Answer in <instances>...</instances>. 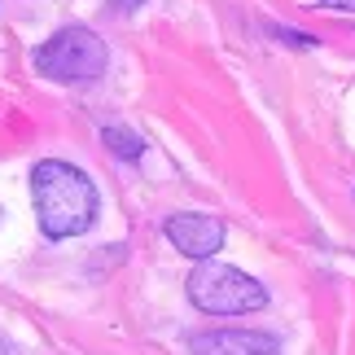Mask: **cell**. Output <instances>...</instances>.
Segmentation results:
<instances>
[{
  "label": "cell",
  "instance_id": "obj_1",
  "mask_svg": "<svg viewBox=\"0 0 355 355\" xmlns=\"http://www.w3.org/2000/svg\"><path fill=\"white\" fill-rule=\"evenodd\" d=\"M31 202H35V220L44 228V237H53V241L88 233L92 220H97V184L66 158L35 162Z\"/></svg>",
  "mask_w": 355,
  "mask_h": 355
},
{
  "label": "cell",
  "instance_id": "obj_2",
  "mask_svg": "<svg viewBox=\"0 0 355 355\" xmlns=\"http://www.w3.org/2000/svg\"><path fill=\"white\" fill-rule=\"evenodd\" d=\"M105 62H110L105 40L92 26H62L31 53V66L53 84H92L105 75Z\"/></svg>",
  "mask_w": 355,
  "mask_h": 355
},
{
  "label": "cell",
  "instance_id": "obj_3",
  "mask_svg": "<svg viewBox=\"0 0 355 355\" xmlns=\"http://www.w3.org/2000/svg\"><path fill=\"white\" fill-rule=\"evenodd\" d=\"M189 303L207 316H250L268 307V290L250 272L228 268V263H202L189 272Z\"/></svg>",
  "mask_w": 355,
  "mask_h": 355
},
{
  "label": "cell",
  "instance_id": "obj_4",
  "mask_svg": "<svg viewBox=\"0 0 355 355\" xmlns=\"http://www.w3.org/2000/svg\"><path fill=\"white\" fill-rule=\"evenodd\" d=\"M224 237H228L224 220L207 211H180L167 220V241L184 259H198V263H207V259H215V250H224Z\"/></svg>",
  "mask_w": 355,
  "mask_h": 355
},
{
  "label": "cell",
  "instance_id": "obj_5",
  "mask_svg": "<svg viewBox=\"0 0 355 355\" xmlns=\"http://www.w3.org/2000/svg\"><path fill=\"white\" fill-rule=\"evenodd\" d=\"M193 355H281V343L272 334H259V329H211V334H198Z\"/></svg>",
  "mask_w": 355,
  "mask_h": 355
},
{
  "label": "cell",
  "instance_id": "obj_6",
  "mask_svg": "<svg viewBox=\"0 0 355 355\" xmlns=\"http://www.w3.org/2000/svg\"><path fill=\"white\" fill-rule=\"evenodd\" d=\"M101 141L110 145V154H119V158H128V162H136L145 154V141L136 132H128V128H105L101 132Z\"/></svg>",
  "mask_w": 355,
  "mask_h": 355
},
{
  "label": "cell",
  "instance_id": "obj_7",
  "mask_svg": "<svg viewBox=\"0 0 355 355\" xmlns=\"http://www.w3.org/2000/svg\"><path fill=\"white\" fill-rule=\"evenodd\" d=\"M272 35H281V44H294V49H316V35H303V31H285V26H268Z\"/></svg>",
  "mask_w": 355,
  "mask_h": 355
},
{
  "label": "cell",
  "instance_id": "obj_8",
  "mask_svg": "<svg viewBox=\"0 0 355 355\" xmlns=\"http://www.w3.org/2000/svg\"><path fill=\"white\" fill-rule=\"evenodd\" d=\"M320 9H334V13H355V0H320Z\"/></svg>",
  "mask_w": 355,
  "mask_h": 355
},
{
  "label": "cell",
  "instance_id": "obj_9",
  "mask_svg": "<svg viewBox=\"0 0 355 355\" xmlns=\"http://www.w3.org/2000/svg\"><path fill=\"white\" fill-rule=\"evenodd\" d=\"M141 5H145V0H110L114 13H132V9H141Z\"/></svg>",
  "mask_w": 355,
  "mask_h": 355
}]
</instances>
